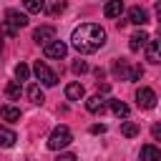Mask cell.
I'll use <instances>...</instances> for the list:
<instances>
[{"mask_svg": "<svg viewBox=\"0 0 161 161\" xmlns=\"http://www.w3.org/2000/svg\"><path fill=\"white\" fill-rule=\"evenodd\" d=\"M70 45L78 53H96L98 48L106 45V30L96 23H83L73 30L70 35Z\"/></svg>", "mask_w": 161, "mask_h": 161, "instance_id": "6da1fadb", "label": "cell"}, {"mask_svg": "<svg viewBox=\"0 0 161 161\" xmlns=\"http://www.w3.org/2000/svg\"><path fill=\"white\" fill-rule=\"evenodd\" d=\"M70 128L68 126H55L53 128V133H50V138H48V148L50 151H60V148H65L68 143H70Z\"/></svg>", "mask_w": 161, "mask_h": 161, "instance_id": "7a4b0ae2", "label": "cell"}, {"mask_svg": "<svg viewBox=\"0 0 161 161\" xmlns=\"http://www.w3.org/2000/svg\"><path fill=\"white\" fill-rule=\"evenodd\" d=\"M33 73H35V78H38L43 86H48V88L58 83V75H55V73H53V70H50V68H48L43 60H38V63L33 65Z\"/></svg>", "mask_w": 161, "mask_h": 161, "instance_id": "3957f363", "label": "cell"}, {"mask_svg": "<svg viewBox=\"0 0 161 161\" xmlns=\"http://www.w3.org/2000/svg\"><path fill=\"white\" fill-rule=\"evenodd\" d=\"M43 53H45V58H55V60H60V58H65V53H68V45L63 43V40H48L45 45H43Z\"/></svg>", "mask_w": 161, "mask_h": 161, "instance_id": "277c9868", "label": "cell"}, {"mask_svg": "<svg viewBox=\"0 0 161 161\" xmlns=\"http://www.w3.org/2000/svg\"><path fill=\"white\" fill-rule=\"evenodd\" d=\"M5 23H8L10 28L20 30V28H25V25H28V15H25V13H20V10H15V8H10V10H5Z\"/></svg>", "mask_w": 161, "mask_h": 161, "instance_id": "5b68a950", "label": "cell"}, {"mask_svg": "<svg viewBox=\"0 0 161 161\" xmlns=\"http://www.w3.org/2000/svg\"><path fill=\"white\" fill-rule=\"evenodd\" d=\"M136 103H138V108H153L156 106V93L151 88H138L136 91Z\"/></svg>", "mask_w": 161, "mask_h": 161, "instance_id": "8992f818", "label": "cell"}, {"mask_svg": "<svg viewBox=\"0 0 161 161\" xmlns=\"http://www.w3.org/2000/svg\"><path fill=\"white\" fill-rule=\"evenodd\" d=\"M146 60L148 63H156V65L161 63V38L146 43Z\"/></svg>", "mask_w": 161, "mask_h": 161, "instance_id": "52a82bcc", "label": "cell"}, {"mask_svg": "<svg viewBox=\"0 0 161 161\" xmlns=\"http://www.w3.org/2000/svg\"><path fill=\"white\" fill-rule=\"evenodd\" d=\"M55 38V28L53 25H40V28H35V33H33V40L35 43H48V40H53Z\"/></svg>", "mask_w": 161, "mask_h": 161, "instance_id": "ba28073f", "label": "cell"}, {"mask_svg": "<svg viewBox=\"0 0 161 161\" xmlns=\"http://www.w3.org/2000/svg\"><path fill=\"white\" fill-rule=\"evenodd\" d=\"M83 96H86V88H83L78 80H73V83L65 86V98H68V101H80Z\"/></svg>", "mask_w": 161, "mask_h": 161, "instance_id": "9c48e42d", "label": "cell"}, {"mask_svg": "<svg viewBox=\"0 0 161 161\" xmlns=\"http://www.w3.org/2000/svg\"><path fill=\"white\" fill-rule=\"evenodd\" d=\"M128 20H131L133 25H146V23H148V13H146L143 8H138V5H136V8H131V10H128Z\"/></svg>", "mask_w": 161, "mask_h": 161, "instance_id": "30bf717a", "label": "cell"}, {"mask_svg": "<svg viewBox=\"0 0 161 161\" xmlns=\"http://www.w3.org/2000/svg\"><path fill=\"white\" fill-rule=\"evenodd\" d=\"M146 43H148V33H146V30H136V33L131 35V40H128V48H131V50H141Z\"/></svg>", "mask_w": 161, "mask_h": 161, "instance_id": "8fae6325", "label": "cell"}, {"mask_svg": "<svg viewBox=\"0 0 161 161\" xmlns=\"http://www.w3.org/2000/svg\"><path fill=\"white\" fill-rule=\"evenodd\" d=\"M121 13H123V0H108L103 8L106 18H121Z\"/></svg>", "mask_w": 161, "mask_h": 161, "instance_id": "7c38bea8", "label": "cell"}, {"mask_svg": "<svg viewBox=\"0 0 161 161\" xmlns=\"http://www.w3.org/2000/svg\"><path fill=\"white\" fill-rule=\"evenodd\" d=\"M25 96H28V98H30V103H35V106H40V103L45 101V96H43V91H40V86H38V83L28 86V88H25Z\"/></svg>", "mask_w": 161, "mask_h": 161, "instance_id": "4fadbf2b", "label": "cell"}, {"mask_svg": "<svg viewBox=\"0 0 161 161\" xmlns=\"http://www.w3.org/2000/svg\"><path fill=\"white\" fill-rule=\"evenodd\" d=\"M86 108H88L91 113H103V108H106V98H103V96H91V98L86 101Z\"/></svg>", "mask_w": 161, "mask_h": 161, "instance_id": "5bb4252c", "label": "cell"}, {"mask_svg": "<svg viewBox=\"0 0 161 161\" xmlns=\"http://www.w3.org/2000/svg\"><path fill=\"white\" fill-rule=\"evenodd\" d=\"M15 141H18V136H15V131H10V128H5V126H0V146H5V148H10V146H15Z\"/></svg>", "mask_w": 161, "mask_h": 161, "instance_id": "9a60e30c", "label": "cell"}, {"mask_svg": "<svg viewBox=\"0 0 161 161\" xmlns=\"http://www.w3.org/2000/svg\"><path fill=\"white\" fill-rule=\"evenodd\" d=\"M20 93H23L20 80H10V83L5 86V96H8V101H18V98H20Z\"/></svg>", "mask_w": 161, "mask_h": 161, "instance_id": "2e32d148", "label": "cell"}, {"mask_svg": "<svg viewBox=\"0 0 161 161\" xmlns=\"http://www.w3.org/2000/svg\"><path fill=\"white\" fill-rule=\"evenodd\" d=\"M3 118L5 121H10V123H15V121H20V108H15V106H3Z\"/></svg>", "mask_w": 161, "mask_h": 161, "instance_id": "e0dca14e", "label": "cell"}, {"mask_svg": "<svg viewBox=\"0 0 161 161\" xmlns=\"http://www.w3.org/2000/svg\"><path fill=\"white\" fill-rule=\"evenodd\" d=\"M111 111H113V116H118V118H126V116H128V106H126L123 101H111Z\"/></svg>", "mask_w": 161, "mask_h": 161, "instance_id": "ac0fdd59", "label": "cell"}, {"mask_svg": "<svg viewBox=\"0 0 161 161\" xmlns=\"http://www.w3.org/2000/svg\"><path fill=\"white\" fill-rule=\"evenodd\" d=\"M141 158H161V148H156L153 143L141 146Z\"/></svg>", "mask_w": 161, "mask_h": 161, "instance_id": "d6986e66", "label": "cell"}, {"mask_svg": "<svg viewBox=\"0 0 161 161\" xmlns=\"http://www.w3.org/2000/svg\"><path fill=\"white\" fill-rule=\"evenodd\" d=\"M121 133H123L126 138H133V136L138 133V123H133V121H126V123H121Z\"/></svg>", "mask_w": 161, "mask_h": 161, "instance_id": "ffe728a7", "label": "cell"}, {"mask_svg": "<svg viewBox=\"0 0 161 161\" xmlns=\"http://www.w3.org/2000/svg\"><path fill=\"white\" fill-rule=\"evenodd\" d=\"M25 10H28V13H40V10H45V0H25Z\"/></svg>", "mask_w": 161, "mask_h": 161, "instance_id": "44dd1931", "label": "cell"}, {"mask_svg": "<svg viewBox=\"0 0 161 161\" xmlns=\"http://www.w3.org/2000/svg\"><path fill=\"white\" fill-rule=\"evenodd\" d=\"M28 75H30V68H28L25 63H18V65H15V78H18V80H28Z\"/></svg>", "mask_w": 161, "mask_h": 161, "instance_id": "7402d4cb", "label": "cell"}, {"mask_svg": "<svg viewBox=\"0 0 161 161\" xmlns=\"http://www.w3.org/2000/svg\"><path fill=\"white\" fill-rule=\"evenodd\" d=\"M141 75H143V68L141 65H128V73H126L128 80H141Z\"/></svg>", "mask_w": 161, "mask_h": 161, "instance_id": "603a6c76", "label": "cell"}, {"mask_svg": "<svg viewBox=\"0 0 161 161\" xmlns=\"http://www.w3.org/2000/svg\"><path fill=\"white\" fill-rule=\"evenodd\" d=\"M113 73H116V75H123V78H126V73H128V63H126L123 58H121V60H116V65H113Z\"/></svg>", "mask_w": 161, "mask_h": 161, "instance_id": "cb8c5ba5", "label": "cell"}, {"mask_svg": "<svg viewBox=\"0 0 161 161\" xmlns=\"http://www.w3.org/2000/svg\"><path fill=\"white\" fill-rule=\"evenodd\" d=\"M65 10V0H53V5H50V15H58V13H63Z\"/></svg>", "mask_w": 161, "mask_h": 161, "instance_id": "d4e9b609", "label": "cell"}, {"mask_svg": "<svg viewBox=\"0 0 161 161\" xmlns=\"http://www.w3.org/2000/svg\"><path fill=\"white\" fill-rule=\"evenodd\" d=\"M73 73H78V75H80V73H88V63H86V60H75V63H73Z\"/></svg>", "mask_w": 161, "mask_h": 161, "instance_id": "484cf974", "label": "cell"}, {"mask_svg": "<svg viewBox=\"0 0 161 161\" xmlns=\"http://www.w3.org/2000/svg\"><path fill=\"white\" fill-rule=\"evenodd\" d=\"M151 136H153V141H161V123L151 126Z\"/></svg>", "mask_w": 161, "mask_h": 161, "instance_id": "4316f807", "label": "cell"}, {"mask_svg": "<svg viewBox=\"0 0 161 161\" xmlns=\"http://www.w3.org/2000/svg\"><path fill=\"white\" fill-rule=\"evenodd\" d=\"M91 133H106V126L103 123H96V126H91Z\"/></svg>", "mask_w": 161, "mask_h": 161, "instance_id": "83f0119b", "label": "cell"}, {"mask_svg": "<svg viewBox=\"0 0 161 161\" xmlns=\"http://www.w3.org/2000/svg\"><path fill=\"white\" fill-rule=\"evenodd\" d=\"M98 91H101V93H108V91H111V86H108V83H101V80H98Z\"/></svg>", "mask_w": 161, "mask_h": 161, "instance_id": "f1b7e54d", "label": "cell"}, {"mask_svg": "<svg viewBox=\"0 0 161 161\" xmlns=\"http://www.w3.org/2000/svg\"><path fill=\"white\" fill-rule=\"evenodd\" d=\"M156 18H158V23H161V0L156 3Z\"/></svg>", "mask_w": 161, "mask_h": 161, "instance_id": "f546056e", "label": "cell"}, {"mask_svg": "<svg viewBox=\"0 0 161 161\" xmlns=\"http://www.w3.org/2000/svg\"><path fill=\"white\" fill-rule=\"evenodd\" d=\"M158 38H161V25H158Z\"/></svg>", "mask_w": 161, "mask_h": 161, "instance_id": "4dcf8cb0", "label": "cell"}, {"mask_svg": "<svg viewBox=\"0 0 161 161\" xmlns=\"http://www.w3.org/2000/svg\"><path fill=\"white\" fill-rule=\"evenodd\" d=\"M0 50H3V38H0Z\"/></svg>", "mask_w": 161, "mask_h": 161, "instance_id": "1f68e13d", "label": "cell"}]
</instances>
